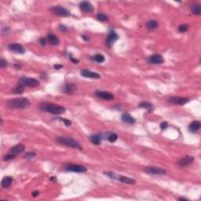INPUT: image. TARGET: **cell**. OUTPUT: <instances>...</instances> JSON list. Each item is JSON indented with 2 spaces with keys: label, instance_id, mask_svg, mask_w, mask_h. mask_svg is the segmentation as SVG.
I'll list each match as a JSON object with an SVG mask.
<instances>
[{
  "label": "cell",
  "instance_id": "1",
  "mask_svg": "<svg viewBox=\"0 0 201 201\" xmlns=\"http://www.w3.org/2000/svg\"><path fill=\"white\" fill-rule=\"evenodd\" d=\"M31 103L28 99L25 98H17L10 99L7 101V107L11 109H28Z\"/></svg>",
  "mask_w": 201,
  "mask_h": 201
},
{
  "label": "cell",
  "instance_id": "2",
  "mask_svg": "<svg viewBox=\"0 0 201 201\" xmlns=\"http://www.w3.org/2000/svg\"><path fill=\"white\" fill-rule=\"evenodd\" d=\"M40 109L43 112L53 114V115H61L64 113L66 109L64 107L61 105H58L52 103H42L40 105Z\"/></svg>",
  "mask_w": 201,
  "mask_h": 201
},
{
  "label": "cell",
  "instance_id": "3",
  "mask_svg": "<svg viewBox=\"0 0 201 201\" xmlns=\"http://www.w3.org/2000/svg\"><path fill=\"white\" fill-rule=\"evenodd\" d=\"M56 141L59 144H61L62 146H68L70 148H76V149H82V146L80 143L75 141L71 138H67V137H58L56 138Z\"/></svg>",
  "mask_w": 201,
  "mask_h": 201
},
{
  "label": "cell",
  "instance_id": "4",
  "mask_svg": "<svg viewBox=\"0 0 201 201\" xmlns=\"http://www.w3.org/2000/svg\"><path fill=\"white\" fill-rule=\"evenodd\" d=\"M19 84L23 85L24 87H36L40 86V82L34 78L28 77H22L18 80Z\"/></svg>",
  "mask_w": 201,
  "mask_h": 201
},
{
  "label": "cell",
  "instance_id": "5",
  "mask_svg": "<svg viewBox=\"0 0 201 201\" xmlns=\"http://www.w3.org/2000/svg\"><path fill=\"white\" fill-rule=\"evenodd\" d=\"M50 10L52 11L54 14L60 17H69L71 15L70 11L68 10L67 9L64 8L60 6H56L50 8Z\"/></svg>",
  "mask_w": 201,
  "mask_h": 201
},
{
  "label": "cell",
  "instance_id": "6",
  "mask_svg": "<svg viewBox=\"0 0 201 201\" xmlns=\"http://www.w3.org/2000/svg\"><path fill=\"white\" fill-rule=\"evenodd\" d=\"M119 40V35L114 30H110L108 36L106 37L105 44L108 47H112L115 42Z\"/></svg>",
  "mask_w": 201,
  "mask_h": 201
},
{
  "label": "cell",
  "instance_id": "7",
  "mask_svg": "<svg viewBox=\"0 0 201 201\" xmlns=\"http://www.w3.org/2000/svg\"><path fill=\"white\" fill-rule=\"evenodd\" d=\"M66 171L75 172V173H85L87 172V168L82 165H75V164H67L64 167Z\"/></svg>",
  "mask_w": 201,
  "mask_h": 201
},
{
  "label": "cell",
  "instance_id": "8",
  "mask_svg": "<svg viewBox=\"0 0 201 201\" xmlns=\"http://www.w3.org/2000/svg\"><path fill=\"white\" fill-rule=\"evenodd\" d=\"M144 171L151 175H164L167 174L165 170L156 167H147L144 169Z\"/></svg>",
  "mask_w": 201,
  "mask_h": 201
},
{
  "label": "cell",
  "instance_id": "9",
  "mask_svg": "<svg viewBox=\"0 0 201 201\" xmlns=\"http://www.w3.org/2000/svg\"><path fill=\"white\" fill-rule=\"evenodd\" d=\"M7 49L11 52L20 53V54H23V53H25L24 48L20 43H10L7 46Z\"/></svg>",
  "mask_w": 201,
  "mask_h": 201
},
{
  "label": "cell",
  "instance_id": "10",
  "mask_svg": "<svg viewBox=\"0 0 201 201\" xmlns=\"http://www.w3.org/2000/svg\"><path fill=\"white\" fill-rule=\"evenodd\" d=\"M189 101V98H182V97H172L168 100V102L173 104V105H184Z\"/></svg>",
  "mask_w": 201,
  "mask_h": 201
},
{
  "label": "cell",
  "instance_id": "11",
  "mask_svg": "<svg viewBox=\"0 0 201 201\" xmlns=\"http://www.w3.org/2000/svg\"><path fill=\"white\" fill-rule=\"evenodd\" d=\"M148 62L152 64H161L164 62V59L160 54H152L149 56Z\"/></svg>",
  "mask_w": 201,
  "mask_h": 201
},
{
  "label": "cell",
  "instance_id": "12",
  "mask_svg": "<svg viewBox=\"0 0 201 201\" xmlns=\"http://www.w3.org/2000/svg\"><path fill=\"white\" fill-rule=\"evenodd\" d=\"M95 95L98 98L103 99L105 100H112L114 99V95L110 92H107V91H100L98 90L95 92Z\"/></svg>",
  "mask_w": 201,
  "mask_h": 201
},
{
  "label": "cell",
  "instance_id": "13",
  "mask_svg": "<svg viewBox=\"0 0 201 201\" xmlns=\"http://www.w3.org/2000/svg\"><path fill=\"white\" fill-rule=\"evenodd\" d=\"M193 161H194V158H193V156H186L182 157V158H181L177 161V165H179L180 167H185L189 166V165H190Z\"/></svg>",
  "mask_w": 201,
  "mask_h": 201
},
{
  "label": "cell",
  "instance_id": "14",
  "mask_svg": "<svg viewBox=\"0 0 201 201\" xmlns=\"http://www.w3.org/2000/svg\"><path fill=\"white\" fill-rule=\"evenodd\" d=\"M81 76L85 78H90V79H99L100 77V74H98L97 72H94L88 69H82L80 71Z\"/></svg>",
  "mask_w": 201,
  "mask_h": 201
},
{
  "label": "cell",
  "instance_id": "15",
  "mask_svg": "<svg viewBox=\"0 0 201 201\" xmlns=\"http://www.w3.org/2000/svg\"><path fill=\"white\" fill-rule=\"evenodd\" d=\"M80 9L85 13H91L94 11V6L90 2L83 1L80 3Z\"/></svg>",
  "mask_w": 201,
  "mask_h": 201
},
{
  "label": "cell",
  "instance_id": "16",
  "mask_svg": "<svg viewBox=\"0 0 201 201\" xmlns=\"http://www.w3.org/2000/svg\"><path fill=\"white\" fill-rule=\"evenodd\" d=\"M24 150H25V146L23 144H17L15 146H13V148H10V153L13 154V156H17L19 154L22 153Z\"/></svg>",
  "mask_w": 201,
  "mask_h": 201
},
{
  "label": "cell",
  "instance_id": "17",
  "mask_svg": "<svg viewBox=\"0 0 201 201\" xmlns=\"http://www.w3.org/2000/svg\"><path fill=\"white\" fill-rule=\"evenodd\" d=\"M76 90V86L73 83H66L62 88V91L67 94H71Z\"/></svg>",
  "mask_w": 201,
  "mask_h": 201
},
{
  "label": "cell",
  "instance_id": "18",
  "mask_svg": "<svg viewBox=\"0 0 201 201\" xmlns=\"http://www.w3.org/2000/svg\"><path fill=\"white\" fill-rule=\"evenodd\" d=\"M121 120L123 123H127V124H133L135 123V119L134 117L130 116V114L128 113H123L121 116Z\"/></svg>",
  "mask_w": 201,
  "mask_h": 201
},
{
  "label": "cell",
  "instance_id": "19",
  "mask_svg": "<svg viewBox=\"0 0 201 201\" xmlns=\"http://www.w3.org/2000/svg\"><path fill=\"white\" fill-rule=\"evenodd\" d=\"M201 123L199 121H193L189 125V130L191 133H196L200 129Z\"/></svg>",
  "mask_w": 201,
  "mask_h": 201
},
{
  "label": "cell",
  "instance_id": "20",
  "mask_svg": "<svg viewBox=\"0 0 201 201\" xmlns=\"http://www.w3.org/2000/svg\"><path fill=\"white\" fill-rule=\"evenodd\" d=\"M47 41L50 42L51 45L53 46H58L60 43V40H59L58 37L56 36L55 35L53 34V33H50L48 34L47 35Z\"/></svg>",
  "mask_w": 201,
  "mask_h": 201
},
{
  "label": "cell",
  "instance_id": "21",
  "mask_svg": "<svg viewBox=\"0 0 201 201\" xmlns=\"http://www.w3.org/2000/svg\"><path fill=\"white\" fill-rule=\"evenodd\" d=\"M118 181L123 183H125V184H128V185H134L136 183V181L134 179L127 177V176H123V175H119Z\"/></svg>",
  "mask_w": 201,
  "mask_h": 201
},
{
  "label": "cell",
  "instance_id": "22",
  "mask_svg": "<svg viewBox=\"0 0 201 201\" xmlns=\"http://www.w3.org/2000/svg\"><path fill=\"white\" fill-rule=\"evenodd\" d=\"M13 177H10V176H6V177H3V179L2 180V182H1V185L3 188L7 189L9 188L11 185L12 182H13Z\"/></svg>",
  "mask_w": 201,
  "mask_h": 201
},
{
  "label": "cell",
  "instance_id": "23",
  "mask_svg": "<svg viewBox=\"0 0 201 201\" xmlns=\"http://www.w3.org/2000/svg\"><path fill=\"white\" fill-rule=\"evenodd\" d=\"M138 107H139V108H142V109H146V110L148 112H149L153 111L154 109L153 105L151 103H149V102H148V101H142V102H141V103L139 104Z\"/></svg>",
  "mask_w": 201,
  "mask_h": 201
},
{
  "label": "cell",
  "instance_id": "24",
  "mask_svg": "<svg viewBox=\"0 0 201 201\" xmlns=\"http://www.w3.org/2000/svg\"><path fill=\"white\" fill-rule=\"evenodd\" d=\"M191 11L195 15H200L201 6L199 3H193L191 5Z\"/></svg>",
  "mask_w": 201,
  "mask_h": 201
},
{
  "label": "cell",
  "instance_id": "25",
  "mask_svg": "<svg viewBox=\"0 0 201 201\" xmlns=\"http://www.w3.org/2000/svg\"><path fill=\"white\" fill-rule=\"evenodd\" d=\"M90 141L96 146H99L101 142V135L100 134H93L90 137Z\"/></svg>",
  "mask_w": 201,
  "mask_h": 201
},
{
  "label": "cell",
  "instance_id": "26",
  "mask_svg": "<svg viewBox=\"0 0 201 201\" xmlns=\"http://www.w3.org/2000/svg\"><path fill=\"white\" fill-rule=\"evenodd\" d=\"M158 27V22L155 20H150L146 23V28H148V30L152 31V30L156 29V28Z\"/></svg>",
  "mask_w": 201,
  "mask_h": 201
},
{
  "label": "cell",
  "instance_id": "27",
  "mask_svg": "<svg viewBox=\"0 0 201 201\" xmlns=\"http://www.w3.org/2000/svg\"><path fill=\"white\" fill-rule=\"evenodd\" d=\"M106 135V139H108L109 140V141H110V142H115L117 140V138H118V136H117L116 134H114V133H109V134H105Z\"/></svg>",
  "mask_w": 201,
  "mask_h": 201
},
{
  "label": "cell",
  "instance_id": "28",
  "mask_svg": "<svg viewBox=\"0 0 201 201\" xmlns=\"http://www.w3.org/2000/svg\"><path fill=\"white\" fill-rule=\"evenodd\" d=\"M93 60L97 63H103L105 61V58L102 54H96L93 57Z\"/></svg>",
  "mask_w": 201,
  "mask_h": 201
},
{
  "label": "cell",
  "instance_id": "29",
  "mask_svg": "<svg viewBox=\"0 0 201 201\" xmlns=\"http://www.w3.org/2000/svg\"><path fill=\"white\" fill-rule=\"evenodd\" d=\"M24 86L21 84H19L18 83L15 87L13 88V92L15 93V94H22V93L24 92Z\"/></svg>",
  "mask_w": 201,
  "mask_h": 201
},
{
  "label": "cell",
  "instance_id": "30",
  "mask_svg": "<svg viewBox=\"0 0 201 201\" xmlns=\"http://www.w3.org/2000/svg\"><path fill=\"white\" fill-rule=\"evenodd\" d=\"M96 17L100 22H105V21L109 20V17L105 15V14H104V13H98V14H97Z\"/></svg>",
  "mask_w": 201,
  "mask_h": 201
},
{
  "label": "cell",
  "instance_id": "31",
  "mask_svg": "<svg viewBox=\"0 0 201 201\" xmlns=\"http://www.w3.org/2000/svg\"><path fill=\"white\" fill-rule=\"evenodd\" d=\"M35 156H36V153L35 152H28L24 155V157L27 159H34Z\"/></svg>",
  "mask_w": 201,
  "mask_h": 201
},
{
  "label": "cell",
  "instance_id": "32",
  "mask_svg": "<svg viewBox=\"0 0 201 201\" xmlns=\"http://www.w3.org/2000/svg\"><path fill=\"white\" fill-rule=\"evenodd\" d=\"M104 174L105 175H107V176L109 177H110V178L114 179V180H118V179H119V175H116L113 172H104Z\"/></svg>",
  "mask_w": 201,
  "mask_h": 201
},
{
  "label": "cell",
  "instance_id": "33",
  "mask_svg": "<svg viewBox=\"0 0 201 201\" xmlns=\"http://www.w3.org/2000/svg\"><path fill=\"white\" fill-rule=\"evenodd\" d=\"M189 29L188 24H181L180 26L178 27V31L180 32H187Z\"/></svg>",
  "mask_w": 201,
  "mask_h": 201
},
{
  "label": "cell",
  "instance_id": "34",
  "mask_svg": "<svg viewBox=\"0 0 201 201\" xmlns=\"http://www.w3.org/2000/svg\"><path fill=\"white\" fill-rule=\"evenodd\" d=\"M15 157H16V156H13V154H11L9 152L7 155H6V156L3 157V160H4V161H10V160H11V159H14Z\"/></svg>",
  "mask_w": 201,
  "mask_h": 201
},
{
  "label": "cell",
  "instance_id": "35",
  "mask_svg": "<svg viewBox=\"0 0 201 201\" xmlns=\"http://www.w3.org/2000/svg\"><path fill=\"white\" fill-rule=\"evenodd\" d=\"M7 66H8V62L6 61L5 59H1V61H0V67H1V69H5Z\"/></svg>",
  "mask_w": 201,
  "mask_h": 201
},
{
  "label": "cell",
  "instance_id": "36",
  "mask_svg": "<svg viewBox=\"0 0 201 201\" xmlns=\"http://www.w3.org/2000/svg\"><path fill=\"white\" fill-rule=\"evenodd\" d=\"M58 119H60V120H61L62 122H64V123L66 125L67 127H69V126H71V122L70 121L69 119H63V118H59Z\"/></svg>",
  "mask_w": 201,
  "mask_h": 201
},
{
  "label": "cell",
  "instance_id": "37",
  "mask_svg": "<svg viewBox=\"0 0 201 201\" xmlns=\"http://www.w3.org/2000/svg\"><path fill=\"white\" fill-rule=\"evenodd\" d=\"M47 39L44 37H41L40 39V43L42 46H46V42H47Z\"/></svg>",
  "mask_w": 201,
  "mask_h": 201
},
{
  "label": "cell",
  "instance_id": "38",
  "mask_svg": "<svg viewBox=\"0 0 201 201\" xmlns=\"http://www.w3.org/2000/svg\"><path fill=\"white\" fill-rule=\"evenodd\" d=\"M59 30H60L61 32H66L67 31H68V28H67L65 25H64V24H60V25H59Z\"/></svg>",
  "mask_w": 201,
  "mask_h": 201
},
{
  "label": "cell",
  "instance_id": "39",
  "mask_svg": "<svg viewBox=\"0 0 201 201\" xmlns=\"http://www.w3.org/2000/svg\"><path fill=\"white\" fill-rule=\"evenodd\" d=\"M167 127H168V123H167V122H163V123H160V129L162 130H165Z\"/></svg>",
  "mask_w": 201,
  "mask_h": 201
},
{
  "label": "cell",
  "instance_id": "40",
  "mask_svg": "<svg viewBox=\"0 0 201 201\" xmlns=\"http://www.w3.org/2000/svg\"><path fill=\"white\" fill-rule=\"evenodd\" d=\"M10 28L9 27H4L3 28V30H2V34L4 35L6 33V35H7L10 32Z\"/></svg>",
  "mask_w": 201,
  "mask_h": 201
},
{
  "label": "cell",
  "instance_id": "41",
  "mask_svg": "<svg viewBox=\"0 0 201 201\" xmlns=\"http://www.w3.org/2000/svg\"><path fill=\"white\" fill-rule=\"evenodd\" d=\"M53 68H54V69H56V70H58V69H61L63 68V65L62 64H54L53 65Z\"/></svg>",
  "mask_w": 201,
  "mask_h": 201
},
{
  "label": "cell",
  "instance_id": "42",
  "mask_svg": "<svg viewBox=\"0 0 201 201\" xmlns=\"http://www.w3.org/2000/svg\"><path fill=\"white\" fill-rule=\"evenodd\" d=\"M39 194H40V192L39 191H34L33 193H32V196L33 197H36V196H39Z\"/></svg>",
  "mask_w": 201,
  "mask_h": 201
},
{
  "label": "cell",
  "instance_id": "43",
  "mask_svg": "<svg viewBox=\"0 0 201 201\" xmlns=\"http://www.w3.org/2000/svg\"><path fill=\"white\" fill-rule=\"evenodd\" d=\"M70 59H71V61L73 62L74 64H78L79 63V60H77V59H75V58H73L72 57H71L70 58Z\"/></svg>",
  "mask_w": 201,
  "mask_h": 201
},
{
  "label": "cell",
  "instance_id": "44",
  "mask_svg": "<svg viewBox=\"0 0 201 201\" xmlns=\"http://www.w3.org/2000/svg\"><path fill=\"white\" fill-rule=\"evenodd\" d=\"M14 67H15V69L18 70V69H20L21 68V64H14Z\"/></svg>",
  "mask_w": 201,
  "mask_h": 201
},
{
  "label": "cell",
  "instance_id": "45",
  "mask_svg": "<svg viewBox=\"0 0 201 201\" xmlns=\"http://www.w3.org/2000/svg\"><path fill=\"white\" fill-rule=\"evenodd\" d=\"M82 40H85V41H89V40H90L89 37L86 36V35H82Z\"/></svg>",
  "mask_w": 201,
  "mask_h": 201
},
{
  "label": "cell",
  "instance_id": "46",
  "mask_svg": "<svg viewBox=\"0 0 201 201\" xmlns=\"http://www.w3.org/2000/svg\"><path fill=\"white\" fill-rule=\"evenodd\" d=\"M178 200H186V201H188V199L184 198V197H180V198L178 199Z\"/></svg>",
  "mask_w": 201,
  "mask_h": 201
}]
</instances>
